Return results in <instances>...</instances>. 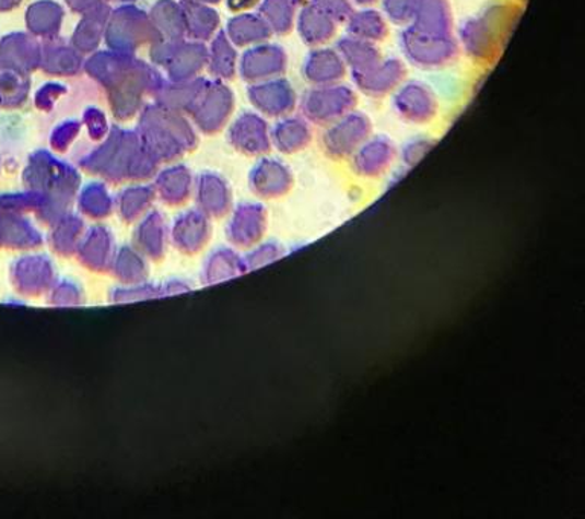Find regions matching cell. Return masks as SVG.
I'll use <instances>...</instances> for the list:
<instances>
[{
	"mask_svg": "<svg viewBox=\"0 0 585 519\" xmlns=\"http://www.w3.org/2000/svg\"><path fill=\"white\" fill-rule=\"evenodd\" d=\"M282 247L278 243L259 241L250 247L249 253L244 257V266L247 269H258V267L267 266V263L278 261L282 257Z\"/></svg>",
	"mask_w": 585,
	"mask_h": 519,
	"instance_id": "2",
	"label": "cell"
},
{
	"mask_svg": "<svg viewBox=\"0 0 585 519\" xmlns=\"http://www.w3.org/2000/svg\"><path fill=\"white\" fill-rule=\"evenodd\" d=\"M266 235V216L261 209L247 208L236 214L229 228V239L239 249H250Z\"/></svg>",
	"mask_w": 585,
	"mask_h": 519,
	"instance_id": "1",
	"label": "cell"
}]
</instances>
